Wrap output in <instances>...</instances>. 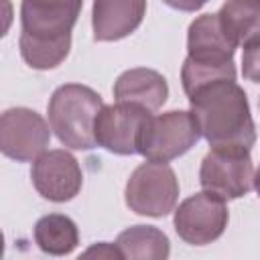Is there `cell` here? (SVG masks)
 Instances as JSON below:
<instances>
[{
  "mask_svg": "<svg viewBox=\"0 0 260 260\" xmlns=\"http://www.w3.org/2000/svg\"><path fill=\"white\" fill-rule=\"evenodd\" d=\"M152 112L142 106L116 102L104 106L95 120V142L112 154L132 156L138 154L144 126Z\"/></svg>",
  "mask_w": 260,
  "mask_h": 260,
  "instance_id": "obj_9",
  "label": "cell"
},
{
  "mask_svg": "<svg viewBox=\"0 0 260 260\" xmlns=\"http://www.w3.org/2000/svg\"><path fill=\"white\" fill-rule=\"evenodd\" d=\"M199 138L201 134L191 110H169L158 116L152 114L144 126L138 154L146 160L171 162L191 150Z\"/></svg>",
  "mask_w": 260,
  "mask_h": 260,
  "instance_id": "obj_5",
  "label": "cell"
},
{
  "mask_svg": "<svg viewBox=\"0 0 260 260\" xmlns=\"http://www.w3.org/2000/svg\"><path fill=\"white\" fill-rule=\"evenodd\" d=\"M258 104H260V102H258Z\"/></svg>",
  "mask_w": 260,
  "mask_h": 260,
  "instance_id": "obj_22",
  "label": "cell"
},
{
  "mask_svg": "<svg viewBox=\"0 0 260 260\" xmlns=\"http://www.w3.org/2000/svg\"><path fill=\"white\" fill-rule=\"evenodd\" d=\"M217 16L236 47L260 39V0H225Z\"/></svg>",
  "mask_w": 260,
  "mask_h": 260,
  "instance_id": "obj_14",
  "label": "cell"
},
{
  "mask_svg": "<svg viewBox=\"0 0 260 260\" xmlns=\"http://www.w3.org/2000/svg\"><path fill=\"white\" fill-rule=\"evenodd\" d=\"M254 189H256V193H258V197H260V169H258L256 175H254Z\"/></svg>",
  "mask_w": 260,
  "mask_h": 260,
  "instance_id": "obj_21",
  "label": "cell"
},
{
  "mask_svg": "<svg viewBox=\"0 0 260 260\" xmlns=\"http://www.w3.org/2000/svg\"><path fill=\"white\" fill-rule=\"evenodd\" d=\"M254 162L250 152L211 148L199 167V183L221 199H238L254 189Z\"/></svg>",
  "mask_w": 260,
  "mask_h": 260,
  "instance_id": "obj_8",
  "label": "cell"
},
{
  "mask_svg": "<svg viewBox=\"0 0 260 260\" xmlns=\"http://www.w3.org/2000/svg\"><path fill=\"white\" fill-rule=\"evenodd\" d=\"M116 246L122 258L130 260H165L171 254L167 234L154 225H132L118 234Z\"/></svg>",
  "mask_w": 260,
  "mask_h": 260,
  "instance_id": "obj_15",
  "label": "cell"
},
{
  "mask_svg": "<svg viewBox=\"0 0 260 260\" xmlns=\"http://www.w3.org/2000/svg\"><path fill=\"white\" fill-rule=\"evenodd\" d=\"M104 108L102 95L81 83L57 87L49 100V124L59 142L73 150H91L95 142V120Z\"/></svg>",
  "mask_w": 260,
  "mask_h": 260,
  "instance_id": "obj_3",
  "label": "cell"
},
{
  "mask_svg": "<svg viewBox=\"0 0 260 260\" xmlns=\"http://www.w3.org/2000/svg\"><path fill=\"white\" fill-rule=\"evenodd\" d=\"M32 236L39 250L51 256H67L79 244V232L75 221L63 213L43 215L35 223Z\"/></svg>",
  "mask_w": 260,
  "mask_h": 260,
  "instance_id": "obj_16",
  "label": "cell"
},
{
  "mask_svg": "<svg viewBox=\"0 0 260 260\" xmlns=\"http://www.w3.org/2000/svg\"><path fill=\"white\" fill-rule=\"evenodd\" d=\"M236 79V65H228V67H213V65H197L189 59L183 61L181 67V81H183V89L185 93H191L193 89H197L199 85H205L213 79Z\"/></svg>",
  "mask_w": 260,
  "mask_h": 260,
  "instance_id": "obj_17",
  "label": "cell"
},
{
  "mask_svg": "<svg viewBox=\"0 0 260 260\" xmlns=\"http://www.w3.org/2000/svg\"><path fill=\"white\" fill-rule=\"evenodd\" d=\"M83 256H104V258H122V252L116 244H108V242H100L91 248H87L83 252Z\"/></svg>",
  "mask_w": 260,
  "mask_h": 260,
  "instance_id": "obj_19",
  "label": "cell"
},
{
  "mask_svg": "<svg viewBox=\"0 0 260 260\" xmlns=\"http://www.w3.org/2000/svg\"><path fill=\"white\" fill-rule=\"evenodd\" d=\"M116 102H128L156 112L169 98V85L162 73L148 67H132L118 75L114 81Z\"/></svg>",
  "mask_w": 260,
  "mask_h": 260,
  "instance_id": "obj_13",
  "label": "cell"
},
{
  "mask_svg": "<svg viewBox=\"0 0 260 260\" xmlns=\"http://www.w3.org/2000/svg\"><path fill=\"white\" fill-rule=\"evenodd\" d=\"M234 41L223 32L217 14L197 16L187 30V59L197 65L228 67L234 65Z\"/></svg>",
  "mask_w": 260,
  "mask_h": 260,
  "instance_id": "obj_11",
  "label": "cell"
},
{
  "mask_svg": "<svg viewBox=\"0 0 260 260\" xmlns=\"http://www.w3.org/2000/svg\"><path fill=\"white\" fill-rule=\"evenodd\" d=\"M124 195L130 211L146 217H165L177 205L179 179L167 162L146 160L130 173Z\"/></svg>",
  "mask_w": 260,
  "mask_h": 260,
  "instance_id": "obj_4",
  "label": "cell"
},
{
  "mask_svg": "<svg viewBox=\"0 0 260 260\" xmlns=\"http://www.w3.org/2000/svg\"><path fill=\"white\" fill-rule=\"evenodd\" d=\"M83 0H22L20 57L32 69L59 67L71 49V30Z\"/></svg>",
  "mask_w": 260,
  "mask_h": 260,
  "instance_id": "obj_2",
  "label": "cell"
},
{
  "mask_svg": "<svg viewBox=\"0 0 260 260\" xmlns=\"http://www.w3.org/2000/svg\"><path fill=\"white\" fill-rule=\"evenodd\" d=\"M51 124L30 108H8L0 116V150L16 162L37 160L49 146Z\"/></svg>",
  "mask_w": 260,
  "mask_h": 260,
  "instance_id": "obj_7",
  "label": "cell"
},
{
  "mask_svg": "<svg viewBox=\"0 0 260 260\" xmlns=\"http://www.w3.org/2000/svg\"><path fill=\"white\" fill-rule=\"evenodd\" d=\"M242 75L248 81L260 83V39L248 43L242 53Z\"/></svg>",
  "mask_w": 260,
  "mask_h": 260,
  "instance_id": "obj_18",
  "label": "cell"
},
{
  "mask_svg": "<svg viewBox=\"0 0 260 260\" xmlns=\"http://www.w3.org/2000/svg\"><path fill=\"white\" fill-rule=\"evenodd\" d=\"M30 179L37 193L55 203L71 201L83 185V173L77 158L63 148L45 150L32 160Z\"/></svg>",
  "mask_w": 260,
  "mask_h": 260,
  "instance_id": "obj_10",
  "label": "cell"
},
{
  "mask_svg": "<svg viewBox=\"0 0 260 260\" xmlns=\"http://www.w3.org/2000/svg\"><path fill=\"white\" fill-rule=\"evenodd\" d=\"M228 219L230 211L225 199L203 189L179 203L173 225L183 242L191 246H205L221 238L228 228Z\"/></svg>",
  "mask_w": 260,
  "mask_h": 260,
  "instance_id": "obj_6",
  "label": "cell"
},
{
  "mask_svg": "<svg viewBox=\"0 0 260 260\" xmlns=\"http://www.w3.org/2000/svg\"><path fill=\"white\" fill-rule=\"evenodd\" d=\"M144 14L146 0H93V39L100 43L120 41L142 24Z\"/></svg>",
  "mask_w": 260,
  "mask_h": 260,
  "instance_id": "obj_12",
  "label": "cell"
},
{
  "mask_svg": "<svg viewBox=\"0 0 260 260\" xmlns=\"http://www.w3.org/2000/svg\"><path fill=\"white\" fill-rule=\"evenodd\" d=\"M167 6L175 8V10H181V12H195L199 10L207 0H162Z\"/></svg>",
  "mask_w": 260,
  "mask_h": 260,
  "instance_id": "obj_20",
  "label": "cell"
},
{
  "mask_svg": "<svg viewBox=\"0 0 260 260\" xmlns=\"http://www.w3.org/2000/svg\"><path fill=\"white\" fill-rule=\"evenodd\" d=\"M199 134L211 148L250 152L256 144V124L246 91L236 79H213L187 93Z\"/></svg>",
  "mask_w": 260,
  "mask_h": 260,
  "instance_id": "obj_1",
  "label": "cell"
}]
</instances>
